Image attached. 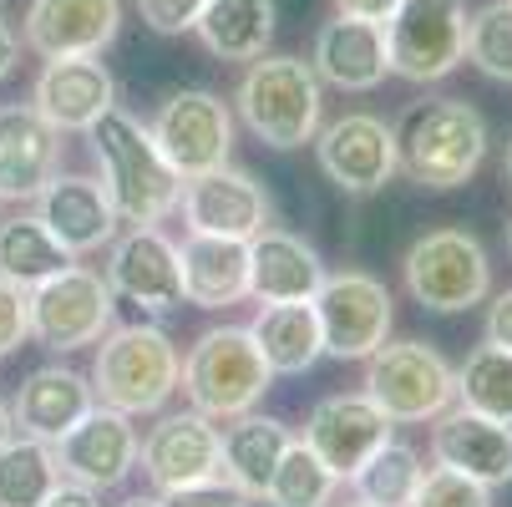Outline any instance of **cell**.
<instances>
[{
	"mask_svg": "<svg viewBox=\"0 0 512 507\" xmlns=\"http://www.w3.org/2000/svg\"><path fill=\"white\" fill-rule=\"evenodd\" d=\"M421 452L411 447V442H386V447H376L371 457H365V467L350 477V487H355V497H365L371 507H406L411 497H416V487H421Z\"/></svg>",
	"mask_w": 512,
	"mask_h": 507,
	"instance_id": "obj_33",
	"label": "cell"
},
{
	"mask_svg": "<svg viewBox=\"0 0 512 507\" xmlns=\"http://www.w3.org/2000/svg\"><path fill=\"white\" fill-rule=\"evenodd\" d=\"M502 173H507V183H512V137H507V158H502Z\"/></svg>",
	"mask_w": 512,
	"mask_h": 507,
	"instance_id": "obj_47",
	"label": "cell"
},
{
	"mask_svg": "<svg viewBox=\"0 0 512 507\" xmlns=\"http://www.w3.org/2000/svg\"><path fill=\"white\" fill-rule=\"evenodd\" d=\"M391 77L401 82H442L467 61V0H401L386 21Z\"/></svg>",
	"mask_w": 512,
	"mask_h": 507,
	"instance_id": "obj_9",
	"label": "cell"
},
{
	"mask_svg": "<svg viewBox=\"0 0 512 507\" xmlns=\"http://www.w3.org/2000/svg\"><path fill=\"white\" fill-rule=\"evenodd\" d=\"M183 269V300L193 310H229L249 300V244L218 239V234H188L178 244Z\"/></svg>",
	"mask_w": 512,
	"mask_h": 507,
	"instance_id": "obj_26",
	"label": "cell"
},
{
	"mask_svg": "<svg viewBox=\"0 0 512 507\" xmlns=\"http://www.w3.org/2000/svg\"><path fill=\"white\" fill-rule=\"evenodd\" d=\"M26 300H31V340L56 350V355L97 345L112 330V315H117L112 284L92 264H66L61 274L26 289Z\"/></svg>",
	"mask_w": 512,
	"mask_h": 507,
	"instance_id": "obj_8",
	"label": "cell"
},
{
	"mask_svg": "<svg viewBox=\"0 0 512 507\" xmlns=\"http://www.w3.org/2000/svg\"><path fill=\"white\" fill-rule=\"evenodd\" d=\"M16 66H21V36L11 31V21H0V82L16 77Z\"/></svg>",
	"mask_w": 512,
	"mask_h": 507,
	"instance_id": "obj_43",
	"label": "cell"
},
{
	"mask_svg": "<svg viewBox=\"0 0 512 507\" xmlns=\"http://www.w3.org/2000/svg\"><path fill=\"white\" fill-rule=\"evenodd\" d=\"M467 61L512 87V0H487L467 16Z\"/></svg>",
	"mask_w": 512,
	"mask_h": 507,
	"instance_id": "obj_35",
	"label": "cell"
},
{
	"mask_svg": "<svg viewBox=\"0 0 512 507\" xmlns=\"http://www.w3.org/2000/svg\"><path fill=\"white\" fill-rule=\"evenodd\" d=\"M137 11L153 36H188L198 26L203 0H137Z\"/></svg>",
	"mask_w": 512,
	"mask_h": 507,
	"instance_id": "obj_39",
	"label": "cell"
},
{
	"mask_svg": "<svg viewBox=\"0 0 512 507\" xmlns=\"http://www.w3.org/2000/svg\"><path fill=\"white\" fill-rule=\"evenodd\" d=\"M396 437V421L365 396V391H340V396H325V401H315V411L305 416V431H300V442L340 477V482H350L360 467H365V457H371L376 447H386Z\"/></svg>",
	"mask_w": 512,
	"mask_h": 507,
	"instance_id": "obj_15",
	"label": "cell"
},
{
	"mask_svg": "<svg viewBox=\"0 0 512 507\" xmlns=\"http://www.w3.org/2000/svg\"><path fill=\"white\" fill-rule=\"evenodd\" d=\"M315 77L335 92H376L391 77V56H386V26L376 21H355V16H335L315 31V51H310Z\"/></svg>",
	"mask_w": 512,
	"mask_h": 507,
	"instance_id": "obj_23",
	"label": "cell"
},
{
	"mask_svg": "<svg viewBox=\"0 0 512 507\" xmlns=\"http://www.w3.org/2000/svg\"><path fill=\"white\" fill-rule=\"evenodd\" d=\"M26 340H31V300L21 284L0 279V360L16 355Z\"/></svg>",
	"mask_w": 512,
	"mask_h": 507,
	"instance_id": "obj_37",
	"label": "cell"
},
{
	"mask_svg": "<svg viewBox=\"0 0 512 507\" xmlns=\"http://www.w3.org/2000/svg\"><path fill=\"white\" fill-rule=\"evenodd\" d=\"M310 305H315V320H320L325 355H335V360H365L371 350H381L391 340V325H396L391 289L365 269L325 274V284L315 289Z\"/></svg>",
	"mask_w": 512,
	"mask_h": 507,
	"instance_id": "obj_10",
	"label": "cell"
},
{
	"mask_svg": "<svg viewBox=\"0 0 512 507\" xmlns=\"http://www.w3.org/2000/svg\"><path fill=\"white\" fill-rule=\"evenodd\" d=\"M193 36L218 61H254L274 41V0H203Z\"/></svg>",
	"mask_w": 512,
	"mask_h": 507,
	"instance_id": "obj_28",
	"label": "cell"
},
{
	"mask_svg": "<svg viewBox=\"0 0 512 507\" xmlns=\"http://www.w3.org/2000/svg\"><path fill=\"white\" fill-rule=\"evenodd\" d=\"M507 249H512V224H507Z\"/></svg>",
	"mask_w": 512,
	"mask_h": 507,
	"instance_id": "obj_48",
	"label": "cell"
},
{
	"mask_svg": "<svg viewBox=\"0 0 512 507\" xmlns=\"http://www.w3.org/2000/svg\"><path fill=\"white\" fill-rule=\"evenodd\" d=\"M41 507H102V492H92V487H82V482H56L51 492H46V502Z\"/></svg>",
	"mask_w": 512,
	"mask_h": 507,
	"instance_id": "obj_42",
	"label": "cell"
},
{
	"mask_svg": "<svg viewBox=\"0 0 512 507\" xmlns=\"http://www.w3.org/2000/svg\"><path fill=\"white\" fill-rule=\"evenodd\" d=\"M457 406H472V411L512 426V350L482 340L462 360L457 366Z\"/></svg>",
	"mask_w": 512,
	"mask_h": 507,
	"instance_id": "obj_32",
	"label": "cell"
},
{
	"mask_svg": "<svg viewBox=\"0 0 512 507\" xmlns=\"http://www.w3.org/2000/svg\"><path fill=\"white\" fill-rule=\"evenodd\" d=\"M183 376V355L173 345V335L153 320H132V325H112L97 340V360H92V391L102 406L137 416H158Z\"/></svg>",
	"mask_w": 512,
	"mask_h": 507,
	"instance_id": "obj_4",
	"label": "cell"
},
{
	"mask_svg": "<svg viewBox=\"0 0 512 507\" xmlns=\"http://www.w3.org/2000/svg\"><path fill=\"white\" fill-rule=\"evenodd\" d=\"M31 107L66 137L92 132L117 107V82L102 66V56H51L31 87Z\"/></svg>",
	"mask_w": 512,
	"mask_h": 507,
	"instance_id": "obj_18",
	"label": "cell"
},
{
	"mask_svg": "<svg viewBox=\"0 0 512 507\" xmlns=\"http://www.w3.org/2000/svg\"><path fill=\"white\" fill-rule=\"evenodd\" d=\"M330 507H371V502H365V497H355V492H350V497H345V502H340V497H335V502H330Z\"/></svg>",
	"mask_w": 512,
	"mask_h": 507,
	"instance_id": "obj_46",
	"label": "cell"
},
{
	"mask_svg": "<svg viewBox=\"0 0 512 507\" xmlns=\"http://www.w3.org/2000/svg\"><path fill=\"white\" fill-rule=\"evenodd\" d=\"M31 203H36V219L77 259L82 254H102L117 239V229H122L102 178H87V173H56Z\"/></svg>",
	"mask_w": 512,
	"mask_h": 507,
	"instance_id": "obj_21",
	"label": "cell"
},
{
	"mask_svg": "<svg viewBox=\"0 0 512 507\" xmlns=\"http://www.w3.org/2000/svg\"><path fill=\"white\" fill-rule=\"evenodd\" d=\"M137 447H142V437H137L132 416L97 401L56 442V467H61L66 482H82L92 492H112L137 472Z\"/></svg>",
	"mask_w": 512,
	"mask_h": 507,
	"instance_id": "obj_16",
	"label": "cell"
},
{
	"mask_svg": "<svg viewBox=\"0 0 512 507\" xmlns=\"http://www.w3.org/2000/svg\"><path fill=\"white\" fill-rule=\"evenodd\" d=\"M335 497H340V477L295 437L264 487V502L269 507H330Z\"/></svg>",
	"mask_w": 512,
	"mask_h": 507,
	"instance_id": "obj_34",
	"label": "cell"
},
{
	"mask_svg": "<svg viewBox=\"0 0 512 507\" xmlns=\"http://www.w3.org/2000/svg\"><path fill=\"white\" fill-rule=\"evenodd\" d=\"M107 284L112 295L137 305L142 315H178L183 300V269L178 244L163 229H127L107 244Z\"/></svg>",
	"mask_w": 512,
	"mask_h": 507,
	"instance_id": "obj_14",
	"label": "cell"
},
{
	"mask_svg": "<svg viewBox=\"0 0 512 507\" xmlns=\"http://www.w3.org/2000/svg\"><path fill=\"white\" fill-rule=\"evenodd\" d=\"M122 31V0H31L21 46L51 56H102Z\"/></svg>",
	"mask_w": 512,
	"mask_h": 507,
	"instance_id": "obj_20",
	"label": "cell"
},
{
	"mask_svg": "<svg viewBox=\"0 0 512 507\" xmlns=\"http://www.w3.org/2000/svg\"><path fill=\"white\" fill-rule=\"evenodd\" d=\"M87 137H92V158H97V173L117 219L127 229H163V219L178 213L183 178L163 158L153 127L132 117L127 107H112Z\"/></svg>",
	"mask_w": 512,
	"mask_h": 507,
	"instance_id": "obj_1",
	"label": "cell"
},
{
	"mask_svg": "<svg viewBox=\"0 0 512 507\" xmlns=\"http://www.w3.org/2000/svg\"><path fill=\"white\" fill-rule=\"evenodd\" d=\"M61 132L31 107H0V203H31L61 173Z\"/></svg>",
	"mask_w": 512,
	"mask_h": 507,
	"instance_id": "obj_22",
	"label": "cell"
},
{
	"mask_svg": "<svg viewBox=\"0 0 512 507\" xmlns=\"http://www.w3.org/2000/svg\"><path fill=\"white\" fill-rule=\"evenodd\" d=\"M66 264H77L71 254L36 213H0V279H11L21 289H36L41 279L61 274Z\"/></svg>",
	"mask_w": 512,
	"mask_h": 507,
	"instance_id": "obj_30",
	"label": "cell"
},
{
	"mask_svg": "<svg viewBox=\"0 0 512 507\" xmlns=\"http://www.w3.org/2000/svg\"><path fill=\"white\" fill-rule=\"evenodd\" d=\"M406 507H492V487H482L452 467H426L421 487Z\"/></svg>",
	"mask_w": 512,
	"mask_h": 507,
	"instance_id": "obj_36",
	"label": "cell"
},
{
	"mask_svg": "<svg viewBox=\"0 0 512 507\" xmlns=\"http://www.w3.org/2000/svg\"><path fill=\"white\" fill-rule=\"evenodd\" d=\"M315 163L345 198H371L401 173L396 127L376 112H345L315 132Z\"/></svg>",
	"mask_w": 512,
	"mask_h": 507,
	"instance_id": "obj_11",
	"label": "cell"
},
{
	"mask_svg": "<svg viewBox=\"0 0 512 507\" xmlns=\"http://www.w3.org/2000/svg\"><path fill=\"white\" fill-rule=\"evenodd\" d=\"M148 127L158 137L163 158L178 168V178L213 173V168H224L229 153H234V112H229V102L218 92H203V87L168 92Z\"/></svg>",
	"mask_w": 512,
	"mask_h": 507,
	"instance_id": "obj_12",
	"label": "cell"
},
{
	"mask_svg": "<svg viewBox=\"0 0 512 507\" xmlns=\"http://www.w3.org/2000/svg\"><path fill=\"white\" fill-rule=\"evenodd\" d=\"M183 224L188 234H218V239H254L269 229V193L244 168H213L198 178H183Z\"/></svg>",
	"mask_w": 512,
	"mask_h": 507,
	"instance_id": "obj_17",
	"label": "cell"
},
{
	"mask_svg": "<svg viewBox=\"0 0 512 507\" xmlns=\"http://www.w3.org/2000/svg\"><path fill=\"white\" fill-rule=\"evenodd\" d=\"M117 507H163V497H153V492H137V497H122Z\"/></svg>",
	"mask_w": 512,
	"mask_h": 507,
	"instance_id": "obj_45",
	"label": "cell"
},
{
	"mask_svg": "<svg viewBox=\"0 0 512 507\" xmlns=\"http://www.w3.org/2000/svg\"><path fill=\"white\" fill-rule=\"evenodd\" d=\"M431 462L452 467L482 487H507L512 482V426L452 401L442 416H431Z\"/></svg>",
	"mask_w": 512,
	"mask_h": 507,
	"instance_id": "obj_19",
	"label": "cell"
},
{
	"mask_svg": "<svg viewBox=\"0 0 512 507\" xmlns=\"http://www.w3.org/2000/svg\"><path fill=\"white\" fill-rule=\"evenodd\" d=\"M269 386H274V371H269V360H264V350H259L249 325H213V330H203L188 345L183 376H178V391L208 421H234V416L254 411Z\"/></svg>",
	"mask_w": 512,
	"mask_h": 507,
	"instance_id": "obj_5",
	"label": "cell"
},
{
	"mask_svg": "<svg viewBox=\"0 0 512 507\" xmlns=\"http://www.w3.org/2000/svg\"><path fill=\"white\" fill-rule=\"evenodd\" d=\"M396 6H401V0H335V16H355V21L386 26L396 16Z\"/></svg>",
	"mask_w": 512,
	"mask_h": 507,
	"instance_id": "obj_41",
	"label": "cell"
},
{
	"mask_svg": "<svg viewBox=\"0 0 512 507\" xmlns=\"http://www.w3.org/2000/svg\"><path fill=\"white\" fill-rule=\"evenodd\" d=\"M11 437H16V416H11V401L0 396V447H6Z\"/></svg>",
	"mask_w": 512,
	"mask_h": 507,
	"instance_id": "obj_44",
	"label": "cell"
},
{
	"mask_svg": "<svg viewBox=\"0 0 512 507\" xmlns=\"http://www.w3.org/2000/svg\"><path fill=\"white\" fill-rule=\"evenodd\" d=\"M325 259L315 244H305L289 229H264L249 239V300L259 305H300L315 300L325 284Z\"/></svg>",
	"mask_w": 512,
	"mask_h": 507,
	"instance_id": "obj_24",
	"label": "cell"
},
{
	"mask_svg": "<svg viewBox=\"0 0 512 507\" xmlns=\"http://www.w3.org/2000/svg\"><path fill=\"white\" fill-rule=\"evenodd\" d=\"M92 406H97L92 376L71 371V366H36L21 381V391L11 401V416H16V431H26V437L56 447Z\"/></svg>",
	"mask_w": 512,
	"mask_h": 507,
	"instance_id": "obj_25",
	"label": "cell"
},
{
	"mask_svg": "<svg viewBox=\"0 0 512 507\" xmlns=\"http://www.w3.org/2000/svg\"><path fill=\"white\" fill-rule=\"evenodd\" d=\"M487 117L462 102V97H436V102H416L406 107L401 127H396V153H401V173L416 188L447 193L477 178L482 158H487Z\"/></svg>",
	"mask_w": 512,
	"mask_h": 507,
	"instance_id": "obj_2",
	"label": "cell"
},
{
	"mask_svg": "<svg viewBox=\"0 0 512 507\" xmlns=\"http://www.w3.org/2000/svg\"><path fill=\"white\" fill-rule=\"evenodd\" d=\"M239 122L274 153L310 148L325 117V82L300 56H254L234 87Z\"/></svg>",
	"mask_w": 512,
	"mask_h": 507,
	"instance_id": "obj_3",
	"label": "cell"
},
{
	"mask_svg": "<svg viewBox=\"0 0 512 507\" xmlns=\"http://www.w3.org/2000/svg\"><path fill=\"white\" fill-rule=\"evenodd\" d=\"M56 482H61V467H56L51 442H36L26 431H16L0 447V507H41Z\"/></svg>",
	"mask_w": 512,
	"mask_h": 507,
	"instance_id": "obj_31",
	"label": "cell"
},
{
	"mask_svg": "<svg viewBox=\"0 0 512 507\" xmlns=\"http://www.w3.org/2000/svg\"><path fill=\"white\" fill-rule=\"evenodd\" d=\"M249 330H254V340H259L274 376H305V371L320 366V355H325L320 320H315L310 300H300V305H259Z\"/></svg>",
	"mask_w": 512,
	"mask_h": 507,
	"instance_id": "obj_29",
	"label": "cell"
},
{
	"mask_svg": "<svg viewBox=\"0 0 512 507\" xmlns=\"http://www.w3.org/2000/svg\"><path fill=\"white\" fill-rule=\"evenodd\" d=\"M365 396L396 426H421L457 401V366L426 340H386L365 355Z\"/></svg>",
	"mask_w": 512,
	"mask_h": 507,
	"instance_id": "obj_7",
	"label": "cell"
},
{
	"mask_svg": "<svg viewBox=\"0 0 512 507\" xmlns=\"http://www.w3.org/2000/svg\"><path fill=\"white\" fill-rule=\"evenodd\" d=\"M218 431H224V477L259 502L274 467H279V457L289 452V442H295V431H289L284 421H274V416H259V411H244V416L224 421Z\"/></svg>",
	"mask_w": 512,
	"mask_h": 507,
	"instance_id": "obj_27",
	"label": "cell"
},
{
	"mask_svg": "<svg viewBox=\"0 0 512 507\" xmlns=\"http://www.w3.org/2000/svg\"><path fill=\"white\" fill-rule=\"evenodd\" d=\"M401 284L431 315H467L492 295V259L467 229H426L401 259Z\"/></svg>",
	"mask_w": 512,
	"mask_h": 507,
	"instance_id": "obj_6",
	"label": "cell"
},
{
	"mask_svg": "<svg viewBox=\"0 0 512 507\" xmlns=\"http://www.w3.org/2000/svg\"><path fill=\"white\" fill-rule=\"evenodd\" d=\"M163 507H254V497L244 487H234L229 477H208V482H193V487H178V492H158Z\"/></svg>",
	"mask_w": 512,
	"mask_h": 507,
	"instance_id": "obj_38",
	"label": "cell"
},
{
	"mask_svg": "<svg viewBox=\"0 0 512 507\" xmlns=\"http://www.w3.org/2000/svg\"><path fill=\"white\" fill-rule=\"evenodd\" d=\"M137 467L158 492H178L208 477H224V431L203 411H158L137 447Z\"/></svg>",
	"mask_w": 512,
	"mask_h": 507,
	"instance_id": "obj_13",
	"label": "cell"
},
{
	"mask_svg": "<svg viewBox=\"0 0 512 507\" xmlns=\"http://www.w3.org/2000/svg\"><path fill=\"white\" fill-rule=\"evenodd\" d=\"M487 325H482V340L487 345H502L512 350V289H497V295H487Z\"/></svg>",
	"mask_w": 512,
	"mask_h": 507,
	"instance_id": "obj_40",
	"label": "cell"
}]
</instances>
